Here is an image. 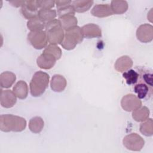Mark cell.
Masks as SVG:
<instances>
[{
  "instance_id": "1",
  "label": "cell",
  "mask_w": 153,
  "mask_h": 153,
  "mask_svg": "<svg viewBox=\"0 0 153 153\" xmlns=\"http://www.w3.org/2000/svg\"><path fill=\"white\" fill-rule=\"evenodd\" d=\"M26 127V120L12 114H3L0 116V130L4 132H20Z\"/></svg>"
},
{
  "instance_id": "2",
  "label": "cell",
  "mask_w": 153,
  "mask_h": 153,
  "mask_svg": "<svg viewBox=\"0 0 153 153\" xmlns=\"http://www.w3.org/2000/svg\"><path fill=\"white\" fill-rule=\"evenodd\" d=\"M50 76L48 74L39 71L36 72L30 82V92L32 96H41L48 86Z\"/></svg>"
},
{
  "instance_id": "3",
  "label": "cell",
  "mask_w": 153,
  "mask_h": 153,
  "mask_svg": "<svg viewBox=\"0 0 153 153\" xmlns=\"http://www.w3.org/2000/svg\"><path fill=\"white\" fill-rule=\"evenodd\" d=\"M45 28L50 44H61L64 38L65 32L59 19H53L46 22Z\"/></svg>"
},
{
  "instance_id": "4",
  "label": "cell",
  "mask_w": 153,
  "mask_h": 153,
  "mask_svg": "<svg viewBox=\"0 0 153 153\" xmlns=\"http://www.w3.org/2000/svg\"><path fill=\"white\" fill-rule=\"evenodd\" d=\"M83 38L81 27L76 26L65 31V36L61 45L65 50H71L77 44L81 43Z\"/></svg>"
},
{
  "instance_id": "5",
  "label": "cell",
  "mask_w": 153,
  "mask_h": 153,
  "mask_svg": "<svg viewBox=\"0 0 153 153\" xmlns=\"http://www.w3.org/2000/svg\"><path fill=\"white\" fill-rule=\"evenodd\" d=\"M27 40L35 49L41 50L47 47V35L45 30L30 31L27 35Z\"/></svg>"
},
{
  "instance_id": "6",
  "label": "cell",
  "mask_w": 153,
  "mask_h": 153,
  "mask_svg": "<svg viewBox=\"0 0 153 153\" xmlns=\"http://www.w3.org/2000/svg\"><path fill=\"white\" fill-rule=\"evenodd\" d=\"M123 143L127 149L133 151H139L143 148L145 145V140L138 134L132 133L124 137Z\"/></svg>"
},
{
  "instance_id": "7",
  "label": "cell",
  "mask_w": 153,
  "mask_h": 153,
  "mask_svg": "<svg viewBox=\"0 0 153 153\" xmlns=\"http://www.w3.org/2000/svg\"><path fill=\"white\" fill-rule=\"evenodd\" d=\"M122 108L127 112H131L142 106V102L136 95L127 94L124 96L121 100Z\"/></svg>"
},
{
  "instance_id": "8",
  "label": "cell",
  "mask_w": 153,
  "mask_h": 153,
  "mask_svg": "<svg viewBox=\"0 0 153 153\" xmlns=\"http://www.w3.org/2000/svg\"><path fill=\"white\" fill-rule=\"evenodd\" d=\"M136 35L139 41L143 43L149 42L153 39V26L148 23L141 25L137 27Z\"/></svg>"
},
{
  "instance_id": "9",
  "label": "cell",
  "mask_w": 153,
  "mask_h": 153,
  "mask_svg": "<svg viewBox=\"0 0 153 153\" xmlns=\"http://www.w3.org/2000/svg\"><path fill=\"white\" fill-rule=\"evenodd\" d=\"M38 8L36 5V1H25V4L21 8V13L23 16L28 20L38 17Z\"/></svg>"
},
{
  "instance_id": "10",
  "label": "cell",
  "mask_w": 153,
  "mask_h": 153,
  "mask_svg": "<svg viewBox=\"0 0 153 153\" xmlns=\"http://www.w3.org/2000/svg\"><path fill=\"white\" fill-rule=\"evenodd\" d=\"M142 82L136 84L134 87V92L137 94L139 99H149L152 94L153 85H151L145 81L142 78Z\"/></svg>"
},
{
  "instance_id": "11",
  "label": "cell",
  "mask_w": 153,
  "mask_h": 153,
  "mask_svg": "<svg viewBox=\"0 0 153 153\" xmlns=\"http://www.w3.org/2000/svg\"><path fill=\"white\" fill-rule=\"evenodd\" d=\"M17 102V96L10 90H1L0 103L5 108H10L14 106Z\"/></svg>"
},
{
  "instance_id": "12",
  "label": "cell",
  "mask_w": 153,
  "mask_h": 153,
  "mask_svg": "<svg viewBox=\"0 0 153 153\" xmlns=\"http://www.w3.org/2000/svg\"><path fill=\"white\" fill-rule=\"evenodd\" d=\"M57 59L56 57L47 53H43L37 58L36 63L38 67L44 69H51L55 65Z\"/></svg>"
},
{
  "instance_id": "13",
  "label": "cell",
  "mask_w": 153,
  "mask_h": 153,
  "mask_svg": "<svg viewBox=\"0 0 153 153\" xmlns=\"http://www.w3.org/2000/svg\"><path fill=\"white\" fill-rule=\"evenodd\" d=\"M91 14L97 17L103 18L114 14L111 6L109 4L96 5L91 10Z\"/></svg>"
},
{
  "instance_id": "14",
  "label": "cell",
  "mask_w": 153,
  "mask_h": 153,
  "mask_svg": "<svg viewBox=\"0 0 153 153\" xmlns=\"http://www.w3.org/2000/svg\"><path fill=\"white\" fill-rule=\"evenodd\" d=\"M84 37L87 38H100L102 36L101 28L94 23H89L81 27Z\"/></svg>"
},
{
  "instance_id": "15",
  "label": "cell",
  "mask_w": 153,
  "mask_h": 153,
  "mask_svg": "<svg viewBox=\"0 0 153 153\" xmlns=\"http://www.w3.org/2000/svg\"><path fill=\"white\" fill-rule=\"evenodd\" d=\"M66 85V79L63 75L56 74L53 76L50 82V87L53 91L62 92L65 89Z\"/></svg>"
},
{
  "instance_id": "16",
  "label": "cell",
  "mask_w": 153,
  "mask_h": 153,
  "mask_svg": "<svg viewBox=\"0 0 153 153\" xmlns=\"http://www.w3.org/2000/svg\"><path fill=\"white\" fill-rule=\"evenodd\" d=\"M133 66V60L128 56H123L119 57L114 65L115 69L120 72H124Z\"/></svg>"
},
{
  "instance_id": "17",
  "label": "cell",
  "mask_w": 153,
  "mask_h": 153,
  "mask_svg": "<svg viewBox=\"0 0 153 153\" xmlns=\"http://www.w3.org/2000/svg\"><path fill=\"white\" fill-rule=\"evenodd\" d=\"M16 79V75L10 71H5L0 75V85L1 88H8L11 87Z\"/></svg>"
},
{
  "instance_id": "18",
  "label": "cell",
  "mask_w": 153,
  "mask_h": 153,
  "mask_svg": "<svg viewBox=\"0 0 153 153\" xmlns=\"http://www.w3.org/2000/svg\"><path fill=\"white\" fill-rule=\"evenodd\" d=\"M13 91L20 99H25L28 94V86L24 81H19L14 86Z\"/></svg>"
},
{
  "instance_id": "19",
  "label": "cell",
  "mask_w": 153,
  "mask_h": 153,
  "mask_svg": "<svg viewBox=\"0 0 153 153\" xmlns=\"http://www.w3.org/2000/svg\"><path fill=\"white\" fill-rule=\"evenodd\" d=\"M149 109L146 106H140L132 112L133 118L137 122H143L146 120L149 116Z\"/></svg>"
},
{
  "instance_id": "20",
  "label": "cell",
  "mask_w": 153,
  "mask_h": 153,
  "mask_svg": "<svg viewBox=\"0 0 153 153\" xmlns=\"http://www.w3.org/2000/svg\"><path fill=\"white\" fill-rule=\"evenodd\" d=\"M93 2V1L76 0L72 2V6L75 12L81 13L88 11L92 6Z\"/></svg>"
},
{
  "instance_id": "21",
  "label": "cell",
  "mask_w": 153,
  "mask_h": 153,
  "mask_svg": "<svg viewBox=\"0 0 153 153\" xmlns=\"http://www.w3.org/2000/svg\"><path fill=\"white\" fill-rule=\"evenodd\" d=\"M111 6L114 14H124L127 11L128 7L127 2L122 0L112 1Z\"/></svg>"
},
{
  "instance_id": "22",
  "label": "cell",
  "mask_w": 153,
  "mask_h": 153,
  "mask_svg": "<svg viewBox=\"0 0 153 153\" xmlns=\"http://www.w3.org/2000/svg\"><path fill=\"white\" fill-rule=\"evenodd\" d=\"M59 20L60 22L61 26L63 30H66L73 27L77 26L78 20L74 16H65L59 17Z\"/></svg>"
},
{
  "instance_id": "23",
  "label": "cell",
  "mask_w": 153,
  "mask_h": 153,
  "mask_svg": "<svg viewBox=\"0 0 153 153\" xmlns=\"http://www.w3.org/2000/svg\"><path fill=\"white\" fill-rule=\"evenodd\" d=\"M44 126V122L40 117H35L32 118L29 122V128L33 133L41 132Z\"/></svg>"
},
{
  "instance_id": "24",
  "label": "cell",
  "mask_w": 153,
  "mask_h": 153,
  "mask_svg": "<svg viewBox=\"0 0 153 153\" xmlns=\"http://www.w3.org/2000/svg\"><path fill=\"white\" fill-rule=\"evenodd\" d=\"M46 23L41 20L38 17L29 20L27 22V27L30 31L43 30L45 27Z\"/></svg>"
},
{
  "instance_id": "25",
  "label": "cell",
  "mask_w": 153,
  "mask_h": 153,
  "mask_svg": "<svg viewBox=\"0 0 153 153\" xmlns=\"http://www.w3.org/2000/svg\"><path fill=\"white\" fill-rule=\"evenodd\" d=\"M140 131L146 136H151L153 134V121L152 118H148L141 123Z\"/></svg>"
},
{
  "instance_id": "26",
  "label": "cell",
  "mask_w": 153,
  "mask_h": 153,
  "mask_svg": "<svg viewBox=\"0 0 153 153\" xmlns=\"http://www.w3.org/2000/svg\"><path fill=\"white\" fill-rule=\"evenodd\" d=\"M57 13L54 10H39L38 17L45 23L55 19Z\"/></svg>"
},
{
  "instance_id": "27",
  "label": "cell",
  "mask_w": 153,
  "mask_h": 153,
  "mask_svg": "<svg viewBox=\"0 0 153 153\" xmlns=\"http://www.w3.org/2000/svg\"><path fill=\"white\" fill-rule=\"evenodd\" d=\"M123 76L126 79V82L128 85L136 84L139 78V73L133 69H130L123 72Z\"/></svg>"
},
{
  "instance_id": "28",
  "label": "cell",
  "mask_w": 153,
  "mask_h": 153,
  "mask_svg": "<svg viewBox=\"0 0 153 153\" xmlns=\"http://www.w3.org/2000/svg\"><path fill=\"white\" fill-rule=\"evenodd\" d=\"M43 53H47L52 54L56 57L57 60L60 59L62 53V50L59 47H58L57 45L53 44H49L48 45H47L44 50Z\"/></svg>"
},
{
  "instance_id": "29",
  "label": "cell",
  "mask_w": 153,
  "mask_h": 153,
  "mask_svg": "<svg viewBox=\"0 0 153 153\" xmlns=\"http://www.w3.org/2000/svg\"><path fill=\"white\" fill-rule=\"evenodd\" d=\"M75 11L72 5H66L57 9V15L59 17L65 16H74Z\"/></svg>"
},
{
  "instance_id": "30",
  "label": "cell",
  "mask_w": 153,
  "mask_h": 153,
  "mask_svg": "<svg viewBox=\"0 0 153 153\" xmlns=\"http://www.w3.org/2000/svg\"><path fill=\"white\" fill-rule=\"evenodd\" d=\"M54 1H36V5L39 10H49L54 6Z\"/></svg>"
},
{
  "instance_id": "31",
  "label": "cell",
  "mask_w": 153,
  "mask_h": 153,
  "mask_svg": "<svg viewBox=\"0 0 153 153\" xmlns=\"http://www.w3.org/2000/svg\"><path fill=\"white\" fill-rule=\"evenodd\" d=\"M71 3H72L71 1H56L55 4H56L57 8L59 9L63 7L71 5Z\"/></svg>"
},
{
  "instance_id": "32",
  "label": "cell",
  "mask_w": 153,
  "mask_h": 153,
  "mask_svg": "<svg viewBox=\"0 0 153 153\" xmlns=\"http://www.w3.org/2000/svg\"><path fill=\"white\" fill-rule=\"evenodd\" d=\"M25 1H9L10 4H11L13 6L15 7H22V5L25 4Z\"/></svg>"
},
{
  "instance_id": "33",
  "label": "cell",
  "mask_w": 153,
  "mask_h": 153,
  "mask_svg": "<svg viewBox=\"0 0 153 153\" xmlns=\"http://www.w3.org/2000/svg\"><path fill=\"white\" fill-rule=\"evenodd\" d=\"M152 8H151V10H150V11L148 13V19L150 20V22H152Z\"/></svg>"
}]
</instances>
